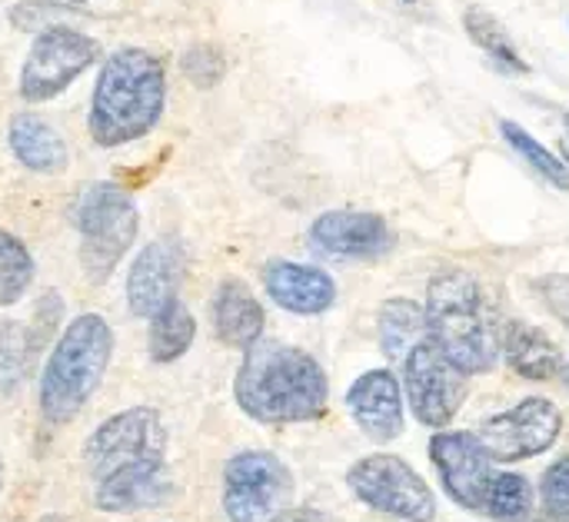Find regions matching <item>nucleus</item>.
Listing matches in <instances>:
<instances>
[{
    "label": "nucleus",
    "mask_w": 569,
    "mask_h": 522,
    "mask_svg": "<svg viewBox=\"0 0 569 522\" xmlns=\"http://www.w3.org/2000/svg\"><path fill=\"white\" fill-rule=\"evenodd\" d=\"M33 280V257L30 250L0 227V307H13Z\"/></svg>",
    "instance_id": "25"
},
{
    "label": "nucleus",
    "mask_w": 569,
    "mask_h": 522,
    "mask_svg": "<svg viewBox=\"0 0 569 522\" xmlns=\"http://www.w3.org/2000/svg\"><path fill=\"white\" fill-rule=\"evenodd\" d=\"M427 323L433 343L450 357V363L473 377L487 373L500 357V340L487 313L480 283L463 270H443L427 290Z\"/></svg>",
    "instance_id": "3"
},
{
    "label": "nucleus",
    "mask_w": 569,
    "mask_h": 522,
    "mask_svg": "<svg viewBox=\"0 0 569 522\" xmlns=\"http://www.w3.org/2000/svg\"><path fill=\"white\" fill-rule=\"evenodd\" d=\"M543 493V510L553 522H569V456L557 460L540 483Z\"/></svg>",
    "instance_id": "29"
},
{
    "label": "nucleus",
    "mask_w": 569,
    "mask_h": 522,
    "mask_svg": "<svg viewBox=\"0 0 569 522\" xmlns=\"http://www.w3.org/2000/svg\"><path fill=\"white\" fill-rule=\"evenodd\" d=\"M563 163H567V167H569V153H567V160H563Z\"/></svg>",
    "instance_id": "37"
},
{
    "label": "nucleus",
    "mask_w": 569,
    "mask_h": 522,
    "mask_svg": "<svg viewBox=\"0 0 569 522\" xmlns=\"http://www.w3.org/2000/svg\"><path fill=\"white\" fill-rule=\"evenodd\" d=\"M313 250L337 260H380L397 247V233L380 213L370 210H330L310 227Z\"/></svg>",
    "instance_id": "13"
},
{
    "label": "nucleus",
    "mask_w": 569,
    "mask_h": 522,
    "mask_svg": "<svg viewBox=\"0 0 569 522\" xmlns=\"http://www.w3.org/2000/svg\"><path fill=\"white\" fill-rule=\"evenodd\" d=\"M563 380H567V387H569V363L563 367Z\"/></svg>",
    "instance_id": "34"
},
{
    "label": "nucleus",
    "mask_w": 569,
    "mask_h": 522,
    "mask_svg": "<svg viewBox=\"0 0 569 522\" xmlns=\"http://www.w3.org/2000/svg\"><path fill=\"white\" fill-rule=\"evenodd\" d=\"M347 406H350L357 426L377 443H390L403 433V396H400V383L390 370L363 373L350 387Z\"/></svg>",
    "instance_id": "15"
},
{
    "label": "nucleus",
    "mask_w": 569,
    "mask_h": 522,
    "mask_svg": "<svg viewBox=\"0 0 569 522\" xmlns=\"http://www.w3.org/2000/svg\"><path fill=\"white\" fill-rule=\"evenodd\" d=\"M463 30L470 33V40L490 57V63L500 70V73H530V63L520 57L510 30L480 3H470L463 10Z\"/></svg>",
    "instance_id": "22"
},
{
    "label": "nucleus",
    "mask_w": 569,
    "mask_h": 522,
    "mask_svg": "<svg viewBox=\"0 0 569 522\" xmlns=\"http://www.w3.org/2000/svg\"><path fill=\"white\" fill-rule=\"evenodd\" d=\"M263 283H267L270 300L297 317H317V313L330 310L337 300L333 277L323 273L320 267H307V263L273 260L263 270Z\"/></svg>",
    "instance_id": "16"
},
{
    "label": "nucleus",
    "mask_w": 569,
    "mask_h": 522,
    "mask_svg": "<svg viewBox=\"0 0 569 522\" xmlns=\"http://www.w3.org/2000/svg\"><path fill=\"white\" fill-rule=\"evenodd\" d=\"M100 57V43L67 23H57L30 43V53L20 70V97L30 103H43L60 97L93 60Z\"/></svg>",
    "instance_id": "8"
},
{
    "label": "nucleus",
    "mask_w": 569,
    "mask_h": 522,
    "mask_svg": "<svg viewBox=\"0 0 569 522\" xmlns=\"http://www.w3.org/2000/svg\"><path fill=\"white\" fill-rule=\"evenodd\" d=\"M67 3H73V7H83V3H93V0H67Z\"/></svg>",
    "instance_id": "33"
},
{
    "label": "nucleus",
    "mask_w": 569,
    "mask_h": 522,
    "mask_svg": "<svg viewBox=\"0 0 569 522\" xmlns=\"http://www.w3.org/2000/svg\"><path fill=\"white\" fill-rule=\"evenodd\" d=\"M533 513V490L517 473H497V483L490 490V500L483 506V516L497 522H527Z\"/></svg>",
    "instance_id": "26"
},
{
    "label": "nucleus",
    "mask_w": 569,
    "mask_h": 522,
    "mask_svg": "<svg viewBox=\"0 0 569 522\" xmlns=\"http://www.w3.org/2000/svg\"><path fill=\"white\" fill-rule=\"evenodd\" d=\"M173 493V480L163 463H143L120 470L97 483V506L103 513H140L167 503Z\"/></svg>",
    "instance_id": "17"
},
{
    "label": "nucleus",
    "mask_w": 569,
    "mask_h": 522,
    "mask_svg": "<svg viewBox=\"0 0 569 522\" xmlns=\"http://www.w3.org/2000/svg\"><path fill=\"white\" fill-rule=\"evenodd\" d=\"M193 337H197L193 313L180 300H170L160 313L150 317V360L160 367L180 360L190 350Z\"/></svg>",
    "instance_id": "23"
},
{
    "label": "nucleus",
    "mask_w": 569,
    "mask_h": 522,
    "mask_svg": "<svg viewBox=\"0 0 569 522\" xmlns=\"http://www.w3.org/2000/svg\"><path fill=\"white\" fill-rule=\"evenodd\" d=\"M80 7L73 3H50V0H27V3H13L10 7V23L17 30H33L43 33L57 23H63L67 17H73Z\"/></svg>",
    "instance_id": "28"
},
{
    "label": "nucleus",
    "mask_w": 569,
    "mask_h": 522,
    "mask_svg": "<svg viewBox=\"0 0 569 522\" xmlns=\"http://www.w3.org/2000/svg\"><path fill=\"white\" fill-rule=\"evenodd\" d=\"M240 410L257 423H307L327 410V373L297 347L257 340L233 383Z\"/></svg>",
    "instance_id": "1"
},
{
    "label": "nucleus",
    "mask_w": 569,
    "mask_h": 522,
    "mask_svg": "<svg viewBox=\"0 0 569 522\" xmlns=\"http://www.w3.org/2000/svg\"><path fill=\"white\" fill-rule=\"evenodd\" d=\"M563 127H567V137H569V113H567V117H563Z\"/></svg>",
    "instance_id": "36"
},
{
    "label": "nucleus",
    "mask_w": 569,
    "mask_h": 522,
    "mask_svg": "<svg viewBox=\"0 0 569 522\" xmlns=\"http://www.w3.org/2000/svg\"><path fill=\"white\" fill-rule=\"evenodd\" d=\"M263 307L240 280H227L213 297V330L227 347L250 350L263 340Z\"/></svg>",
    "instance_id": "18"
},
{
    "label": "nucleus",
    "mask_w": 569,
    "mask_h": 522,
    "mask_svg": "<svg viewBox=\"0 0 569 522\" xmlns=\"http://www.w3.org/2000/svg\"><path fill=\"white\" fill-rule=\"evenodd\" d=\"M227 70V60L220 53V47L213 43H193L187 53H183V73L197 83V87H210L223 77Z\"/></svg>",
    "instance_id": "30"
},
{
    "label": "nucleus",
    "mask_w": 569,
    "mask_h": 522,
    "mask_svg": "<svg viewBox=\"0 0 569 522\" xmlns=\"http://www.w3.org/2000/svg\"><path fill=\"white\" fill-rule=\"evenodd\" d=\"M407 3H417V0H407Z\"/></svg>",
    "instance_id": "38"
},
{
    "label": "nucleus",
    "mask_w": 569,
    "mask_h": 522,
    "mask_svg": "<svg viewBox=\"0 0 569 522\" xmlns=\"http://www.w3.org/2000/svg\"><path fill=\"white\" fill-rule=\"evenodd\" d=\"M427 340H433L430 323H427V310H420L413 300H387L383 303V310H380V347H383L390 363L403 367L407 357Z\"/></svg>",
    "instance_id": "21"
},
{
    "label": "nucleus",
    "mask_w": 569,
    "mask_h": 522,
    "mask_svg": "<svg viewBox=\"0 0 569 522\" xmlns=\"http://www.w3.org/2000/svg\"><path fill=\"white\" fill-rule=\"evenodd\" d=\"M537 287H540V297L547 300V307L563 320L569 327V277H543V280H537Z\"/></svg>",
    "instance_id": "31"
},
{
    "label": "nucleus",
    "mask_w": 569,
    "mask_h": 522,
    "mask_svg": "<svg viewBox=\"0 0 569 522\" xmlns=\"http://www.w3.org/2000/svg\"><path fill=\"white\" fill-rule=\"evenodd\" d=\"M503 357L510 363L513 373H520L523 380H533V383H543V380H553L563 373V353L553 340H547V333H540L537 327L530 323H507L503 337Z\"/></svg>",
    "instance_id": "19"
},
{
    "label": "nucleus",
    "mask_w": 569,
    "mask_h": 522,
    "mask_svg": "<svg viewBox=\"0 0 569 522\" xmlns=\"http://www.w3.org/2000/svg\"><path fill=\"white\" fill-rule=\"evenodd\" d=\"M560 430H563V413L557 410V403L543 396H530L520 406L483 420L473 436L480 440L490 460L520 463L547 453L557 443Z\"/></svg>",
    "instance_id": "10"
},
{
    "label": "nucleus",
    "mask_w": 569,
    "mask_h": 522,
    "mask_svg": "<svg viewBox=\"0 0 569 522\" xmlns=\"http://www.w3.org/2000/svg\"><path fill=\"white\" fill-rule=\"evenodd\" d=\"M277 522H330L323 513H317V510H287L283 516Z\"/></svg>",
    "instance_id": "32"
},
{
    "label": "nucleus",
    "mask_w": 569,
    "mask_h": 522,
    "mask_svg": "<svg viewBox=\"0 0 569 522\" xmlns=\"http://www.w3.org/2000/svg\"><path fill=\"white\" fill-rule=\"evenodd\" d=\"M347 483L360 503H367L370 510L383 516L403 522H433L437 516L433 490L400 456H390V453L363 456L360 463L350 466Z\"/></svg>",
    "instance_id": "7"
},
{
    "label": "nucleus",
    "mask_w": 569,
    "mask_h": 522,
    "mask_svg": "<svg viewBox=\"0 0 569 522\" xmlns=\"http://www.w3.org/2000/svg\"><path fill=\"white\" fill-rule=\"evenodd\" d=\"M0 486H3V460H0Z\"/></svg>",
    "instance_id": "35"
},
{
    "label": "nucleus",
    "mask_w": 569,
    "mask_h": 522,
    "mask_svg": "<svg viewBox=\"0 0 569 522\" xmlns=\"http://www.w3.org/2000/svg\"><path fill=\"white\" fill-rule=\"evenodd\" d=\"M80 230V260L93 280H103L137 237V207L117 183H93L73 210Z\"/></svg>",
    "instance_id": "5"
},
{
    "label": "nucleus",
    "mask_w": 569,
    "mask_h": 522,
    "mask_svg": "<svg viewBox=\"0 0 569 522\" xmlns=\"http://www.w3.org/2000/svg\"><path fill=\"white\" fill-rule=\"evenodd\" d=\"M167 107V70L163 60L143 47L113 50L93 87L90 100V137L100 147H123L147 137Z\"/></svg>",
    "instance_id": "2"
},
{
    "label": "nucleus",
    "mask_w": 569,
    "mask_h": 522,
    "mask_svg": "<svg viewBox=\"0 0 569 522\" xmlns=\"http://www.w3.org/2000/svg\"><path fill=\"white\" fill-rule=\"evenodd\" d=\"M430 456L443 476V490L460 506L483 516V506L497 483V470L480 440L473 433H437L430 443Z\"/></svg>",
    "instance_id": "12"
},
{
    "label": "nucleus",
    "mask_w": 569,
    "mask_h": 522,
    "mask_svg": "<svg viewBox=\"0 0 569 522\" xmlns=\"http://www.w3.org/2000/svg\"><path fill=\"white\" fill-rule=\"evenodd\" d=\"M400 370L410 410L423 426H447L460 413L467 400V373H460L433 340L420 343Z\"/></svg>",
    "instance_id": "11"
},
{
    "label": "nucleus",
    "mask_w": 569,
    "mask_h": 522,
    "mask_svg": "<svg viewBox=\"0 0 569 522\" xmlns=\"http://www.w3.org/2000/svg\"><path fill=\"white\" fill-rule=\"evenodd\" d=\"M30 340L33 333L23 323H3L0 327V393L13 390L30 363Z\"/></svg>",
    "instance_id": "27"
},
{
    "label": "nucleus",
    "mask_w": 569,
    "mask_h": 522,
    "mask_svg": "<svg viewBox=\"0 0 569 522\" xmlns=\"http://www.w3.org/2000/svg\"><path fill=\"white\" fill-rule=\"evenodd\" d=\"M183 277V257L180 247L170 240H153L147 243L127 277V303L133 317H153L160 313L170 300H177V287Z\"/></svg>",
    "instance_id": "14"
},
{
    "label": "nucleus",
    "mask_w": 569,
    "mask_h": 522,
    "mask_svg": "<svg viewBox=\"0 0 569 522\" xmlns=\"http://www.w3.org/2000/svg\"><path fill=\"white\" fill-rule=\"evenodd\" d=\"M13 157L33 173H63L67 170V143L63 137L37 113H17L7 130Z\"/></svg>",
    "instance_id": "20"
},
{
    "label": "nucleus",
    "mask_w": 569,
    "mask_h": 522,
    "mask_svg": "<svg viewBox=\"0 0 569 522\" xmlns=\"http://www.w3.org/2000/svg\"><path fill=\"white\" fill-rule=\"evenodd\" d=\"M500 133H503V140L547 180V183H553V187H560V190H569V167L553 153V150H547L537 137H530L520 123H513V120H500Z\"/></svg>",
    "instance_id": "24"
},
{
    "label": "nucleus",
    "mask_w": 569,
    "mask_h": 522,
    "mask_svg": "<svg viewBox=\"0 0 569 522\" xmlns=\"http://www.w3.org/2000/svg\"><path fill=\"white\" fill-rule=\"evenodd\" d=\"M113 357V330L97 313H80L57 340L40 377V413L47 423H70L97 393Z\"/></svg>",
    "instance_id": "4"
},
{
    "label": "nucleus",
    "mask_w": 569,
    "mask_h": 522,
    "mask_svg": "<svg viewBox=\"0 0 569 522\" xmlns=\"http://www.w3.org/2000/svg\"><path fill=\"white\" fill-rule=\"evenodd\" d=\"M163 453H167V430L160 413L150 406H133L97 426V433L87 443V466L100 483L130 466L163 463Z\"/></svg>",
    "instance_id": "9"
},
{
    "label": "nucleus",
    "mask_w": 569,
    "mask_h": 522,
    "mask_svg": "<svg viewBox=\"0 0 569 522\" xmlns=\"http://www.w3.org/2000/svg\"><path fill=\"white\" fill-rule=\"evenodd\" d=\"M293 500L287 463L263 450L237 453L223 470V513L230 522H277Z\"/></svg>",
    "instance_id": "6"
}]
</instances>
